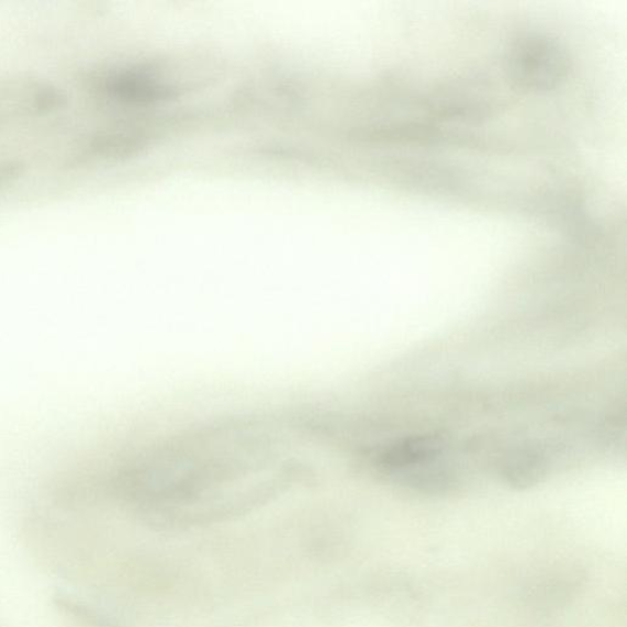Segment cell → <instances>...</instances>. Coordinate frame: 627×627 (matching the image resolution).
Wrapping results in <instances>:
<instances>
[{"instance_id":"cell-2","label":"cell","mask_w":627,"mask_h":627,"mask_svg":"<svg viewBox=\"0 0 627 627\" xmlns=\"http://www.w3.org/2000/svg\"><path fill=\"white\" fill-rule=\"evenodd\" d=\"M444 441L435 435H414L391 444L380 455L379 463L390 473L401 474L429 464L441 455Z\"/></svg>"},{"instance_id":"cell-1","label":"cell","mask_w":627,"mask_h":627,"mask_svg":"<svg viewBox=\"0 0 627 627\" xmlns=\"http://www.w3.org/2000/svg\"><path fill=\"white\" fill-rule=\"evenodd\" d=\"M304 471L280 439L257 425L193 435L126 467L121 486L159 516H205L258 503Z\"/></svg>"},{"instance_id":"cell-3","label":"cell","mask_w":627,"mask_h":627,"mask_svg":"<svg viewBox=\"0 0 627 627\" xmlns=\"http://www.w3.org/2000/svg\"><path fill=\"white\" fill-rule=\"evenodd\" d=\"M545 460L540 454L525 451L518 454L506 466L505 478L515 486H528L537 483L545 474Z\"/></svg>"}]
</instances>
